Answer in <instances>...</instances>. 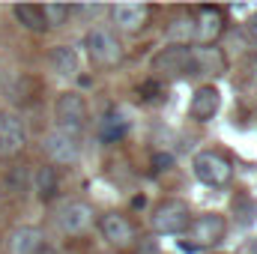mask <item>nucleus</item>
<instances>
[{
    "label": "nucleus",
    "mask_w": 257,
    "mask_h": 254,
    "mask_svg": "<svg viewBox=\"0 0 257 254\" xmlns=\"http://www.w3.org/2000/svg\"><path fill=\"white\" fill-rule=\"evenodd\" d=\"M224 233H227V224H224V218L218 212L197 215L186 227V236H189L186 248H212V245H218L224 239Z\"/></svg>",
    "instance_id": "f257e3e1"
},
{
    "label": "nucleus",
    "mask_w": 257,
    "mask_h": 254,
    "mask_svg": "<svg viewBox=\"0 0 257 254\" xmlns=\"http://www.w3.org/2000/svg\"><path fill=\"white\" fill-rule=\"evenodd\" d=\"M42 150L54 165H72L81 156V135L69 132V129L54 126L45 138H42Z\"/></svg>",
    "instance_id": "f03ea898"
},
{
    "label": "nucleus",
    "mask_w": 257,
    "mask_h": 254,
    "mask_svg": "<svg viewBox=\"0 0 257 254\" xmlns=\"http://www.w3.org/2000/svg\"><path fill=\"white\" fill-rule=\"evenodd\" d=\"M84 48H87L90 60L96 66H117L123 60V45H120V39H117L111 30H105V27H93V30L87 33V39H84Z\"/></svg>",
    "instance_id": "7ed1b4c3"
},
{
    "label": "nucleus",
    "mask_w": 257,
    "mask_h": 254,
    "mask_svg": "<svg viewBox=\"0 0 257 254\" xmlns=\"http://www.w3.org/2000/svg\"><path fill=\"white\" fill-rule=\"evenodd\" d=\"M153 221V230L156 233H168V236H177V233H186L189 221H192V212L183 200H165L153 209L150 215Z\"/></svg>",
    "instance_id": "20e7f679"
},
{
    "label": "nucleus",
    "mask_w": 257,
    "mask_h": 254,
    "mask_svg": "<svg viewBox=\"0 0 257 254\" xmlns=\"http://www.w3.org/2000/svg\"><path fill=\"white\" fill-rule=\"evenodd\" d=\"M230 162L224 159V156H218V153H209V150H203V153H197L194 156V177L203 183V186H224L227 180H230Z\"/></svg>",
    "instance_id": "39448f33"
},
{
    "label": "nucleus",
    "mask_w": 257,
    "mask_h": 254,
    "mask_svg": "<svg viewBox=\"0 0 257 254\" xmlns=\"http://www.w3.org/2000/svg\"><path fill=\"white\" fill-rule=\"evenodd\" d=\"M54 117H57V126L60 129H69V132H78L87 123V102L81 93H63L57 96L54 102Z\"/></svg>",
    "instance_id": "423d86ee"
},
{
    "label": "nucleus",
    "mask_w": 257,
    "mask_h": 254,
    "mask_svg": "<svg viewBox=\"0 0 257 254\" xmlns=\"http://www.w3.org/2000/svg\"><path fill=\"white\" fill-rule=\"evenodd\" d=\"M27 144V129L24 120L15 114V111H0V156L9 159V156H18Z\"/></svg>",
    "instance_id": "0eeeda50"
},
{
    "label": "nucleus",
    "mask_w": 257,
    "mask_h": 254,
    "mask_svg": "<svg viewBox=\"0 0 257 254\" xmlns=\"http://www.w3.org/2000/svg\"><path fill=\"white\" fill-rule=\"evenodd\" d=\"M153 69L165 78L177 75H192V48L189 45H171L153 57Z\"/></svg>",
    "instance_id": "6e6552de"
},
{
    "label": "nucleus",
    "mask_w": 257,
    "mask_h": 254,
    "mask_svg": "<svg viewBox=\"0 0 257 254\" xmlns=\"http://www.w3.org/2000/svg\"><path fill=\"white\" fill-rule=\"evenodd\" d=\"M90 224H93V209L84 200H66L57 209V227L69 236H78V233L90 230Z\"/></svg>",
    "instance_id": "1a4fd4ad"
},
{
    "label": "nucleus",
    "mask_w": 257,
    "mask_h": 254,
    "mask_svg": "<svg viewBox=\"0 0 257 254\" xmlns=\"http://www.w3.org/2000/svg\"><path fill=\"white\" fill-rule=\"evenodd\" d=\"M99 230H102L105 242H111L114 248H126V245L135 242V227L128 224V218H123L120 212H108V215H102Z\"/></svg>",
    "instance_id": "9d476101"
},
{
    "label": "nucleus",
    "mask_w": 257,
    "mask_h": 254,
    "mask_svg": "<svg viewBox=\"0 0 257 254\" xmlns=\"http://www.w3.org/2000/svg\"><path fill=\"white\" fill-rule=\"evenodd\" d=\"M221 24H224L221 12L215 6H203L197 12V18H194V36L192 39L200 42V45H212L218 39V33H221Z\"/></svg>",
    "instance_id": "9b49d317"
},
{
    "label": "nucleus",
    "mask_w": 257,
    "mask_h": 254,
    "mask_svg": "<svg viewBox=\"0 0 257 254\" xmlns=\"http://www.w3.org/2000/svg\"><path fill=\"white\" fill-rule=\"evenodd\" d=\"M218 105H221V96H218V90H215L212 84H206V87L194 90L192 105H189V114H192L194 120L206 123V120H212V117L218 114Z\"/></svg>",
    "instance_id": "f8f14e48"
},
{
    "label": "nucleus",
    "mask_w": 257,
    "mask_h": 254,
    "mask_svg": "<svg viewBox=\"0 0 257 254\" xmlns=\"http://www.w3.org/2000/svg\"><path fill=\"white\" fill-rule=\"evenodd\" d=\"M111 15H114V24H117L120 30H126V33H138V30L147 24L150 9H147L144 3H117V6L111 9Z\"/></svg>",
    "instance_id": "ddd939ff"
},
{
    "label": "nucleus",
    "mask_w": 257,
    "mask_h": 254,
    "mask_svg": "<svg viewBox=\"0 0 257 254\" xmlns=\"http://www.w3.org/2000/svg\"><path fill=\"white\" fill-rule=\"evenodd\" d=\"M9 254H36L45 242H42V230L33 224H21L9 233Z\"/></svg>",
    "instance_id": "4468645a"
},
{
    "label": "nucleus",
    "mask_w": 257,
    "mask_h": 254,
    "mask_svg": "<svg viewBox=\"0 0 257 254\" xmlns=\"http://www.w3.org/2000/svg\"><path fill=\"white\" fill-rule=\"evenodd\" d=\"M192 72H206V75H221L224 72V57L209 48V45H200L192 51Z\"/></svg>",
    "instance_id": "2eb2a0df"
},
{
    "label": "nucleus",
    "mask_w": 257,
    "mask_h": 254,
    "mask_svg": "<svg viewBox=\"0 0 257 254\" xmlns=\"http://www.w3.org/2000/svg\"><path fill=\"white\" fill-rule=\"evenodd\" d=\"M48 63L51 69L57 72V75H63V78H72L75 72H78V51L72 48V45H54L51 48V54H48Z\"/></svg>",
    "instance_id": "dca6fc26"
},
{
    "label": "nucleus",
    "mask_w": 257,
    "mask_h": 254,
    "mask_svg": "<svg viewBox=\"0 0 257 254\" xmlns=\"http://www.w3.org/2000/svg\"><path fill=\"white\" fill-rule=\"evenodd\" d=\"M33 189H36V197L39 200H54L57 197V191H60V177H57V168H51V165H45V168H39L36 174H33Z\"/></svg>",
    "instance_id": "f3484780"
},
{
    "label": "nucleus",
    "mask_w": 257,
    "mask_h": 254,
    "mask_svg": "<svg viewBox=\"0 0 257 254\" xmlns=\"http://www.w3.org/2000/svg\"><path fill=\"white\" fill-rule=\"evenodd\" d=\"M12 12H15L18 24H21L24 30H33V33H45V30H48L45 15H42V6H36V3H18Z\"/></svg>",
    "instance_id": "a211bd4d"
},
{
    "label": "nucleus",
    "mask_w": 257,
    "mask_h": 254,
    "mask_svg": "<svg viewBox=\"0 0 257 254\" xmlns=\"http://www.w3.org/2000/svg\"><path fill=\"white\" fill-rule=\"evenodd\" d=\"M128 126H132V120H128L120 108H114L111 114L102 117V129H99V135H102V141H117V138H123V135L128 132Z\"/></svg>",
    "instance_id": "6ab92c4d"
},
{
    "label": "nucleus",
    "mask_w": 257,
    "mask_h": 254,
    "mask_svg": "<svg viewBox=\"0 0 257 254\" xmlns=\"http://www.w3.org/2000/svg\"><path fill=\"white\" fill-rule=\"evenodd\" d=\"M168 36H171L174 45H189V39L194 36V21L192 18H186V15H183V18H174Z\"/></svg>",
    "instance_id": "aec40b11"
},
{
    "label": "nucleus",
    "mask_w": 257,
    "mask_h": 254,
    "mask_svg": "<svg viewBox=\"0 0 257 254\" xmlns=\"http://www.w3.org/2000/svg\"><path fill=\"white\" fill-rule=\"evenodd\" d=\"M30 183H33V177H30V171H27L24 165H12V168L6 171V186L15 191V194H24Z\"/></svg>",
    "instance_id": "412c9836"
},
{
    "label": "nucleus",
    "mask_w": 257,
    "mask_h": 254,
    "mask_svg": "<svg viewBox=\"0 0 257 254\" xmlns=\"http://www.w3.org/2000/svg\"><path fill=\"white\" fill-rule=\"evenodd\" d=\"M42 15H45L48 27H63L66 18H69V6L66 3H48V6H42Z\"/></svg>",
    "instance_id": "4be33fe9"
},
{
    "label": "nucleus",
    "mask_w": 257,
    "mask_h": 254,
    "mask_svg": "<svg viewBox=\"0 0 257 254\" xmlns=\"http://www.w3.org/2000/svg\"><path fill=\"white\" fill-rule=\"evenodd\" d=\"M135 254H159V242H156L153 236H147V239H141V242L135 245Z\"/></svg>",
    "instance_id": "5701e85b"
},
{
    "label": "nucleus",
    "mask_w": 257,
    "mask_h": 254,
    "mask_svg": "<svg viewBox=\"0 0 257 254\" xmlns=\"http://www.w3.org/2000/svg\"><path fill=\"white\" fill-rule=\"evenodd\" d=\"M171 165H174L171 156H165V153H156V156H153V168H156V171H168Z\"/></svg>",
    "instance_id": "b1692460"
},
{
    "label": "nucleus",
    "mask_w": 257,
    "mask_h": 254,
    "mask_svg": "<svg viewBox=\"0 0 257 254\" xmlns=\"http://www.w3.org/2000/svg\"><path fill=\"white\" fill-rule=\"evenodd\" d=\"M141 93H144V99H153V93H162V81H147V84H141Z\"/></svg>",
    "instance_id": "393cba45"
},
{
    "label": "nucleus",
    "mask_w": 257,
    "mask_h": 254,
    "mask_svg": "<svg viewBox=\"0 0 257 254\" xmlns=\"http://www.w3.org/2000/svg\"><path fill=\"white\" fill-rule=\"evenodd\" d=\"M36 254H60V251H57V248H51V245H42Z\"/></svg>",
    "instance_id": "a878e982"
},
{
    "label": "nucleus",
    "mask_w": 257,
    "mask_h": 254,
    "mask_svg": "<svg viewBox=\"0 0 257 254\" xmlns=\"http://www.w3.org/2000/svg\"><path fill=\"white\" fill-rule=\"evenodd\" d=\"M251 254H257V239H254V245H251Z\"/></svg>",
    "instance_id": "bb28decb"
}]
</instances>
